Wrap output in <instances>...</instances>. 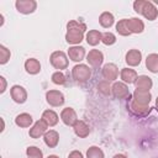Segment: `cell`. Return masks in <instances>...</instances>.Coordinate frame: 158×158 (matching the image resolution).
Returning a JSON list of instances; mask_svg holds the SVG:
<instances>
[{
    "label": "cell",
    "mask_w": 158,
    "mask_h": 158,
    "mask_svg": "<svg viewBox=\"0 0 158 158\" xmlns=\"http://www.w3.org/2000/svg\"><path fill=\"white\" fill-rule=\"evenodd\" d=\"M117 75H118V69L114 63H107L102 67V77L105 80L107 81L116 80Z\"/></svg>",
    "instance_id": "4fadbf2b"
},
{
    "label": "cell",
    "mask_w": 158,
    "mask_h": 158,
    "mask_svg": "<svg viewBox=\"0 0 158 158\" xmlns=\"http://www.w3.org/2000/svg\"><path fill=\"white\" fill-rule=\"evenodd\" d=\"M86 30L85 23L72 20L67 23V33H65V41L70 44H79L84 38V32Z\"/></svg>",
    "instance_id": "6da1fadb"
},
{
    "label": "cell",
    "mask_w": 158,
    "mask_h": 158,
    "mask_svg": "<svg viewBox=\"0 0 158 158\" xmlns=\"http://www.w3.org/2000/svg\"><path fill=\"white\" fill-rule=\"evenodd\" d=\"M60 120L63 121L64 125L67 126H74L75 122L78 121V116H77V112L74 111V109L72 107H65L60 112Z\"/></svg>",
    "instance_id": "9c48e42d"
},
{
    "label": "cell",
    "mask_w": 158,
    "mask_h": 158,
    "mask_svg": "<svg viewBox=\"0 0 158 158\" xmlns=\"http://www.w3.org/2000/svg\"><path fill=\"white\" fill-rule=\"evenodd\" d=\"M126 63L131 67H136L141 63L142 60V53L141 51L138 49H130L127 53H126V58H125Z\"/></svg>",
    "instance_id": "5bb4252c"
},
{
    "label": "cell",
    "mask_w": 158,
    "mask_h": 158,
    "mask_svg": "<svg viewBox=\"0 0 158 158\" xmlns=\"http://www.w3.org/2000/svg\"><path fill=\"white\" fill-rule=\"evenodd\" d=\"M101 42L106 46H111L116 42V36L112 33V32H105L102 33V37H101Z\"/></svg>",
    "instance_id": "d6a6232c"
},
{
    "label": "cell",
    "mask_w": 158,
    "mask_h": 158,
    "mask_svg": "<svg viewBox=\"0 0 158 158\" xmlns=\"http://www.w3.org/2000/svg\"><path fill=\"white\" fill-rule=\"evenodd\" d=\"M47 127H48V125L41 118V120L36 121L35 125L30 128L28 135H30V137H32V138H40L41 136H44V133L47 132Z\"/></svg>",
    "instance_id": "30bf717a"
},
{
    "label": "cell",
    "mask_w": 158,
    "mask_h": 158,
    "mask_svg": "<svg viewBox=\"0 0 158 158\" xmlns=\"http://www.w3.org/2000/svg\"><path fill=\"white\" fill-rule=\"evenodd\" d=\"M127 25H128V28H130V32L131 33H141L144 30V23L138 17L128 19L127 20Z\"/></svg>",
    "instance_id": "44dd1931"
},
{
    "label": "cell",
    "mask_w": 158,
    "mask_h": 158,
    "mask_svg": "<svg viewBox=\"0 0 158 158\" xmlns=\"http://www.w3.org/2000/svg\"><path fill=\"white\" fill-rule=\"evenodd\" d=\"M11 57V52L10 49H7L4 44H0V64H5L9 62Z\"/></svg>",
    "instance_id": "1f68e13d"
},
{
    "label": "cell",
    "mask_w": 158,
    "mask_h": 158,
    "mask_svg": "<svg viewBox=\"0 0 158 158\" xmlns=\"http://www.w3.org/2000/svg\"><path fill=\"white\" fill-rule=\"evenodd\" d=\"M68 158H84V157H83V153H81V152H79V151H73V152L69 153Z\"/></svg>",
    "instance_id": "d590c367"
},
{
    "label": "cell",
    "mask_w": 158,
    "mask_h": 158,
    "mask_svg": "<svg viewBox=\"0 0 158 158\" xmlns=\"http://www.w3.org/2000/svg\"><path fill=\"white\" fill-rule=\"evenodd\" d=\"M99 22H100V25H101L104 28H110V27L114 25V22H115L114 15H112L111 12H109V11H105V12H102V14L99 16Z\"/></svg>",
    "instance_id": "4316f807"
},
{
    "label": "cell",
    "mask_w": 158,
    "mask_h": 158,
    "mask_svg": "<svg viewBox=\"0 0 158 158\" xmlns=\"http://www.w3.org/2000/svg\"><path fill=\"white\" fill-rule=\"evenodd\" d=\"M86 60L88 63L94 67V68H99L101 64H102V60H104V54L99 49H91L88 56H86Z\"/></svg>",
    "instance_id": "7c38bea8"
},
{
    "label": "cell",
    "mask_w": 158,
    "mask_h": 158,
    "mask_svg": "<svg viewBox=\"0 0 158 158\" xmlns=\"http://www.w3.org/2000/svg\"><path fill=\"white\" fill-rule=\"evenodd\" d=\"M25 69H26V72L28 74L35 75V74L41 72V64L36 58H28L25 62Z\"/></svg>",
    "instance_id": "7402d4cb"
},
{
    "label": "cell",
    "mask_w": 158,
    "mask_h": 158,
    "mask_svg": "<svg viewBox=\"0 0 158 158\" xmlns=\"http://www.w3.org/2000/svg\"><path fill=\"white\" fill-rule=\"evenodd\" d=\"M73 130H74V133H75L78 137H80V138H85V137L89 136V133H90L89 126H88L84 121H81V120H78V121L75 122V125L73 126Z\"/></svg>",
    "instance_id": "d6986e66"
},
{
    "label": "cell",
    "mask_w": 158,
    "mask_h": 158,
    "mask_svg": "<svg viewBox=\"0 0 158 158\" xmlns=\"http://www.w3.org/2000/svg\"><path fill=\"white\" fill-rule=\"evenodd\" d=\"M128 110H130V111H131V112H132L135 116H138V117H144L146 115H148V114H149L151 107H149V105H148V106H142V105H138V104H136L133 100H131Z\"/></svg>",
    "instance_id": "2e32d148"
},
{
    "label": "cell",
    "mask_w": 158,
    "mask_h": 158,
    "mask_svg": "<svg viewBox=\"0 0 158 158\" xmlns=\"http://www.w3.org/2000/svg\"><path fill=\"white\" fill-rule=\"evenodd\" d=\"M86 158H105V156H104V152L101 151V148H99L96 146H91L86 151Z\"/></svg>",
    "instance_id": "f1b7e54d"
},
{
    "label": "cell",
    "mask_w": 158,
    "mask_h": 158,
    "mask_svg": "<svg viewBox=\"0 0 158 158\" xmlns=\"http://www.w3.org/2000/svg\"><path fill=\"white\" fill-rule=\"evenodd\" d=\"M156 107H157V110H158V96H157V99H156Z\"/></svg>",
    "instance_id": "ab89813d"
},
{
    "label": "cell",
    "mask_w": 158,
    "mask_h": 158,
    "mask_svg": "<svg viewBox=\"0 0 158 158\" xmlns=\"http://www.w3.org/2000/svg\"><path fill=\"white\" fill-rule=\"evenodd\" d=\"M135 85H136V89L138 90H143V91H149V89L152 88L153 85V81L147 75H139L136 81H135Z\"/></svg>",
    "instance_id": "e0dca14e"
},
{
    "label": "cell",
    "mask_w": 158,
    "mask_h": 158,
    "mask_svg": "<svg viewBox=\"0 0 158 158\" xmlns=\"http://www.w3.org/2000/svg\"><path fill=\"white\" fill-rule=\"evenodd\" d=\"M120 75H121V79H122V81H123L125 84H126V83H127V84H135L136 79L138 78L136 70H133V69H131V68H122Z\"/></svg>",
    "instance_id": "ac0fdd59"
},
{
    "label": "cell",
    "mask_w": 158,
    "mask_h": 158,
    "mask_svg": "<svg viewBox=\"0 0 158 158\" xmlns=\"http://www.w3.org/2000/svg\"><path fill=\"white\" fill-rule=\"evenodd\" d=\"M33 122V118L30 114H26V112H22L20 115L16 116L15 118V123L19 126V127H30Z\"/></svg>",
    "instance_id": "603a6c76"
},
{
    "label": "cell",
    "mask_w": 158,
    "mask_h": 158,
    "mask_svg": "<svg viewBox=\"0 0 158 158\" xmlns=\"http://www.w3.org/2000/svg\"><path fill=\"white\" fill-rule=\"evenodd\" d=\"M141 14L149 21H153L157 19L158 16V10L157 7L154 6V4L152 1H146L143 2V6H142V10H141Z\"/></svg>",
    "instance_id": "8fae6325"
},
{
    "label": "cell",
    "mask_w": 158,
    "mask_h": 158,
    "mask_svg": "<svg viewBox=\"0 0 158 158\" xmlns=\"http://www.w3.org/2000/svg\"><path fill=\"white\" fill-rule=\"evenodd\" d=\"M151 99H152V95L149 91H143V90L136 89L132 94V100L136 104L142 105V106H148L151 102Z\"/></svg>",
    "instance_id": "ba28073f"
},
{
    "label": "cell",
    "mask_w": 158,
    "mask_h": 158,
    "mask_svg": "<svg viewBox=\"0 0 158 158\" xmlns=\"http://www.w3.org/2000/svg\"><path fill=\"white\" fill-rule=\"evenodd\" d=\"M10 95H11L12 100L17 104H23L27 100V91L21 85H14L10 89Z\"/></svg>",
    "instance_id": "52a82bcc"
},
{
    "label": "cell",
    "mask_w": 158,
    "mask_h": 158,
    "mask_svg": "<svg viewBox=\"0 0 158 158\" xmlns=\"http://www.w3.org/2000/svg\"><path fill=\"white\" fill-rule=\"evenodd\" d=\"M112 158H126V156H123V154H115Z\"/></svg>",
    "instance_id": "74e56055"
},
{
    "label": "cell",
    "mask_w": 158,
    "mask_h": 158,
    "mask_svg": "<svg viewBox=\"0 0 158 158\" xmlns=\"http://www.w3.org/2000/svg\"><path fill=\"white\" fill-rule=\"evenodd\" d=\"M52 81L57 85H63L65 83V75L62 73V72H56L52 74Z\"/></svg>",
    "instance_id": "836d02e7"
},
{
    "label": "cell",
    "mask_w": 158,
    "mask_h": 158,
    "mask_svg": "<svg viewBox=\"0 0 158 158\" xmlns=\"http://www.w3.org/2000/svg\"><path fill=\"white\" fill-rule=\"evenodd\" d=\"M15 6L19 12L27 15V14H32L36 10L37 2L35 0H17L15 2Z\"/></svg>",
    "instance_id": "8992f818"
},
{
    "label": "cell",
    "mask_w": 158,
    "mask_h": 158,
    "mask_svg": "<svg viewBox=\"0 0 158 158\" xmlns=\"http://www.w3.org/2000/svg\"><path fill=\"white\" fill-rule=\"evenodd\" d=\"M26 154L28 158H43V152L36 147V146H31L26 149Z\"/></svg>",
    "instance_id": "4dcf8cb0"
},
{
    "label": "cell",
    "mask_w": 158,
    "mask_h": 158,
    "mask_svg": "<svg viewBox=\"0 0 158 158\" xmlns=\"http://www.w3.org/2000/svg\"><path fill=\"white\" fill-rule=\"evenodd\" d=\"M143 2H144V0H136V1L133 2V9H135V11H136L137 14H141Z\"/></svg>",
    "instance_id": "e575fe53"
},
{
    "label": "cell",
    "mask_w": 158,
    "mask_h": 158,
    "mask_svg": "<svg viewBox=\"0 0 158 158\" xmlns=\"http://www.w3.org/2000/svg\"><path fill=\"white\" fill-rule=\"evenodd\" d=\"M98 91H99L100 94L105 95V96L112 94V93H111V85H110V83H109L107 80L100 81V83L98 84Z\"/></svg>",
    "instance_id": "f546056e"
},
{
    "label": "cell",
    "mask_w": 158,
    "mask_h": 158,
    "mask_svg": "<svg viewBox=\"0 0 158 158\" xmlns=\"http://www.w3.org/2000/svg\"><path fill=\"white\" fill-rule=\"evenodd\" d=\"M111 93L116 99H130L131 94L128 86L123 81H116L111 86Z\"/></svg>",
    "instance_id": "277c9868"
},
{
    "label": "cell",
    "mask_w": 158,
    "mask_h": 158,
    "mask_svg": "<svg viewBox=\"0 0 158 158\" xmlns=\"http://www.w3.org/2000/svg\"><path fill=\"white\" fill-rule=\"evenodd\" d=\"M101 37H102V33L98 30H90L86 36H85V40L88 42V44L90 46H96L99 44V42H101Z\"/></svg>",
    "instance_id": "cb8c5ba5"
},
{
    "label": "cell",
    "mask_w": 158,
    "mask_h": 158,
    "mask_svg": "<svg viewBox=\"0 0 158 158\" xmlns=\"http://www.w3.org/2000/svg\"><path fill=\"white\" fill-rule=\"evenodd\" d=\"M46 100L51 106H62L64 104V95L59 90H48L46 93Z\"/></svg>",
    "instance_id": "5b68a950"
},
{
    "label": "cell",
    "mask_w": 158,
    "mask_h": 158,
    "mask_svg": "<svg viewBox=\"0 0 158 158\" xmlns=\"http://www.w3.org/2000/svg\"><path fill=\"white\" fill-rule=\"evenodd\" d=\"M68 57L73 62H80L85 57V48L81 46H73L68 49Z\"/></svg>",
    "instance_id": "9a60e30c"
},
{
    "label": "cell",
    "mask_w": 158,
    "mask_h": 158,
    "mask_svg": "<svg viewBox=\"0 0 158 158\" xmlns=\"http://www.w3.org/2000/svg\"><path fill=\"white\" fill-rule=\"evenodd\" d=\"M72 75L77 83H85L91 77V70L86 64H77L72 69Z\"/></svg>",
    "instance_id": "7a4b0ae2"
},
{
    "label": "cell",
    "mask_w": 158,
    "mask_h": 158,
    "mask_svg": "<svg viewBox=\"0 0 158 158\" xmlns=\"http://www.w3.org/2000/svg\"><path fill=\"white\" fill-rule=\"evenodd\" d=\"M0 81H1V88H0V93L2 94L4 91H5V89H6V80H5V78L1 75L0 77Z\"/></svg>",
    "instance_id": "8d00e7d4"
},
{
    "label": "cell",
    "mask_w": 158,
    "mask_h": 158,
    "mask_svg": "<svg viewBox=\"0 0 158 158\" xmlns=\"http://www.w3.org/2000/svg\"><path fill=\"white\" fill-rule=\"evenodd\" d=\"M116 31L121 36H130L131 35L130 28H128V25H127V19H122V20H120L116 23Z\"/></svg>",
    "instance_id": "83f0119b"
},
{
    "label": "cell",
    "mask_w": 158,
    "mask_h": 158,
    "mask_svg": "<svg viewBox=\"0 0 158 158\" xmlns=\"http://www.w3.org/2000/svg\"><path fill=\"white\" fill-rule=\"evenodd\" d=\"M43 141H44V143H46L49 148H54V147L58 144V142H59V135H58L57 131L49 130V131H47V132L44 133Z\"/></svg>",
    "instance_id": "ffe728a7"
},
{
    "label": "cell",
    "mask_w": 158,
    "mask_h": 158,
    "mask_svg": "<svg viewBox=\"0 0 158 158\" xmlns=\"http://www.w3.org/2000/svg\"><path fill=\"white\" fill-rule=\"evenodd\" d=\"M49 62L52 64V67H54L56 69H58L59 72L62 69H65L68 67V58L65 56L64 52L62 51H56L51 54L49 57Z\"/></svg>",
    "instance_id": "3957f363"
},
{
    "label": "cell",
    "mask_w": 158,
    "mask_h": 158,
    "mask_svg": "<svg viewBox=\"0 0 158 158\" xmlns=\"http://www.w3.org/2000/svg\"><path fill=\"white\" fill-rule=\"evenodd\" d=\"M42 120L48 125V126H56L58 123V115L53 110H46L42 114Z\"/></svg>",
    "instance_id": "484cf974"
},
{
    "label": "cell",
    "mask_w": 158,
    "mask_h": 158,
    "mask_svg": "<svg viewBox=\"0 0 158 158\" xmlns=\"http://www.w3.org/2000/svg\"><path fill=\"white\" fill-rule=\"evenodd\" d=\"M47 158H59L58 156H54V154H51V156H48Z\"/></svg>",
    "instance_id": "f35d334b"
},
{
    "label": "cell",
    "mask_w": 158,
    "mask_h": 158,
    "mask_svg": "<svg viewBox=\"0 0 158 158\" xmlns=\"http://www.w3.org/2000/svg\"><path fill=\"white\" fill-rule=\"evenodd\" d=\"M146 67L152 73H158V54L151 53L146 58Z\"/></svg>",
    "instance_id": "d4e9b609"
}]
</instances>
